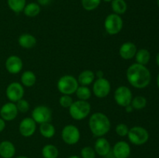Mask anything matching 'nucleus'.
Segmentation results:
<instances>
[{
	"instance_id": "f257e3e1",
	"label": "nucleus",
	"mask_w": 159,
	"mask_h": 158,
	"mask_svg": "<svg viewBox=\"0 0 159 158\" xmlns=\"http://www.w3.org/2000/svg\"><path fill=\"white\" fill-rule=\"evenodd\" d=\"M126 76L129 84L138 89L148 86L152 79L150 71L144 65L138 63L133 64L127 68Z\"/></svg>"
},
{
	"instance_id": "f03ea898",
	"label": "nucleus",
	"mask_w": 159,
	"mask_h": 158,
	"mask_svg": "<svg viewBox=\"0 0 159 158\" xmlns=\"http://www.w3.org/2000/svg\"><path fill=\"white\" fill-rule=\"evenodd\" d=\"M89 127L95 136L102 137L109 133L111 123L108 116L102 112H95L90 116Z\"/></svg>"
},
{
	"instance_id": "7ed1b4c3",
	"label": "nucleus",
	"mask_w": 159,
	"mask_h": 158,
	"mask_svg": "<svg viewBox=\"0 0 159 158\" xmlns=\"http://www.w3.org/2000/svg\"><path fill=\"white\" fill-rule=\"evenodd\" d=\"M91 112V105L88 101L77 100L73 102L69 107V115L73 119L77 121L83 120Z\"/></svg>"
},
{
	"instance_id": "20e7f679",
	"label": "nucleus",
	"mask_w": 159,
	"mask_h": 158,
	"mask_svg": "<svg viewBox=\"0 0 159 158\" xmlns=\"http://www.w3.org/2000/svg\"><path fill=\"white\" fill-rule=\"evenodd\" d=\"M79 86V84L77 78L70 74H66L61 77L57 83V88L59 92L62 94L68 95L75 94Z\"/></svg>"
},
{
	"instance_id": "39448f33",
	"label": "nucleus",
	"mask_w": 159,
	"mask_h": 158,
	"mask_svg": "<svg viewBox=\"0 0 159 158\" xmlns=\"http://www.w3.org/2000/svg\"><path fill=\"white\" fill-rule=\"evenodd\" d=\"M124 21L120 15L111 13L106 17L104 20V28L110 35H116L123 29Z\"/></svg>"
},
{
	"instance_id": "423d86ee",
	"label": "nucleus",
	"mask_w": 159,
	"mask_h": 158,
	"mask_svg": "<svg viewBox=\"0 0 159 158\" xmlns=\"http://www.w3.org/2000/svg\"><path fill=\"white\" fill-rule=\"evenodd\" d=\"M127 137L132 144L141 146L148 142L149 139V133L144 127L134 126L129 129Z\"/></svg>"
},
{
	"instance_id": "0eeeda50",
	"label": "nucleus",
	"mask_w": 159,
	"mask_h": 158,
	"mask_svg": "<svg viewBox=\"0 0 159 158\" xmlns=\"http://www.w3.org/2000/svg\"><path fill=\"white\" fill-rule=\"evenodd\" d=\"M80 137V131L76 125L69 124V125H65L62 129V140L68 145H75V144L78 143Z\"/></svg>"
},
{
	"instance_id": "6e6552de",
	"label": "nucleus",
	"mask_w": 159,
	"mask_h": 158,
	"mask_svg": "<svg viewBox=\"0 0 159 158\" xmlns=\"http://www.w3.org/2000/svg\"><path fill=\"white\" fill-rule=\"evenodd\" d=\"M113 98L118 105L121 107H125L131 103L133 99V94L131 90L125 85L119 86L114 91Z\"/></svg>"
},
{
	"instance_id": "1a4fd4ad",
	"label": "nucleus",
	"mask_w": 159,
	"mask_h": 158,
	"mask_svg": "<svg viewBox=\"0 0 159 158\" xmlns=\"http://www.w3.org/2000/svg\"><path fill=\"white\" fill-rule=\"evenodd\" d=\"M111 91L110 82L105 77L97 78L94 81L93 85V92L99 99L107 97Z\"/></svg>"
},
{
	"instance_id": "9d476101",
	"label": "nucleus",
	"mask_w": 159,
	"mask_h": 158,
	"mask_svg": "<svg viewBox=\"0 0 159 158\" xmlns=\"http://www.w3.org/2000/svg\"><path fill=\"white\" fill-rule=\"evenodd\" d=\"M32 119L37 124H42L50 122L52 117V112L51 108L46 105H37L33 109L31 113Z\"/></svg>"
},
{
	"instance_id": "9b49d317",
	"label": "nucleus",
	"mask_w": 159,
	"mask_h": 158,
	"mask_svg": "<svg viewBox=\"0 0 159 158\" xmlns=\"http://www.w3.org/2000/svg\"><path fill=\"white\" fill-rule=\"evenodd\" d=\"M24 87L19 82H12L7 86L6 89V94L9 102H16L23 99L24 96Z\"/></svg>"
},
{
	"instance_id": "f8f14e48",
	"label": "nucleus",
	"mask_w": 159,
	"mask_h": 158,
	"mask_svg": "<svg viewBox=\"0 0 159 158\" xmlns=\"http://www.w3.org/2000/svg\"><path fill=\"white\" fill-rule=\"evenodd\" d=\"M37 123L32 118L26 117L22 119L19 125V131L23 137H30L35 133Z\"/></svg>"
},
{
	"instance_id": "ddd939ff",
	"label": "nucleus",
	"mask_w": 159,
	"mask_h": 158,
	"mask_svg": "<svg viewBox=\"0 0 159 158\" xmlns=\"http://www.w3.org/2000/svg\"><path fill=\"white\" fill-rule=\"evenodd\" d=\"M6 69L9 74H16L23 70V62L20 57L16 55H11L6 59L5 62Z\"/></svg>"
},
{
	"instance_id": "4468645a",
	"label": "nucleus",
	"mask_w": 159,
	"mask_h": 158,
	"mask_svg": "<svg viewBox=\"0 0 159 158\" xmlns=\"http://www.w3.org/2000/svg\"><path fill=\"white\" fill-rule=\"evenodd\" d=\"M131 149L126 141L120 140L114 144L112 149V154L114 158H128L130 155Z\"/></svg>"
},
{
	"instance_id": "2eb2a0df",
	"label": "nucleus",
	"mask_w": 159,
	"mask_h": 158,
	"mask_svg": "<svg viewBox=\"0 0 159 158\" xmlns=\"http://www.w3.org/2000/svg\"><path fill=\"white\" fill-rule=\"evenodd\" d=\"M19 112L16 103L7 102L0 108V116L5 121H12L16 118Z\"/></svg>"
},
{
	"instance_id": "dca6fc26",
	"label": "nucleus",
	"mask_w": 159,
	"mask_h": 158,
	"mask_svg": "<svg viewBox=\"0 0 159 158\" xmlns=\"http://www.w3.org/2000/svg\"><path fill=\"white\" fill-rule=\"evenodd\" d=\"M138 49L137 46L132 42H125L119 49V54L124 60H130L135 57Z\"/></svg>"
},
{
	"instance_id": "f3484780",
	"label": "nucleus",
	"mask_w": 159,
	"mask_h": 158,
	"mask_svg": "<svg viewBox=\"0 0 159 158\" xmlns=\"http://www.w3.org/2000/svg\"><path fill=\"white\" fill-rule=\"evenodd\" d=\"M94 150L99 156H107L111 152V146L104 136L98 137L95 142Z\"/></svg>"
},
{
	"instance_id": "a211bd4d",
	"label": "nucleus",
	"mask_w": 159,
	"mask_h": 158,
	"mask_svg": "<svg viewBox=\"0 0 159 158\" xmlns=\"http://www.w3.org/2000/svg\"><path fill=\"white\" fill-rule=\"evenodd\" d=\"M16 154V147L12 142L9 140L0 143V156L2 158H12Z\"/></svg>"
},
{
	"instance_id": "6ab92c4d",
	"label": "nucleus",
	"mask_w": 159,
	"mask_h": 158,
	"mask_svg": "<svg viewBox=\"0 0 159 158\" xmlns=\"http://www.w3.org/2000/svg\"><path fill=\"white\" fill-rule=\"evenodd\" d=\"M18 43L24 49H32L37 44V39L30 33H23L19 37Z\"/></svg>"
},
{
	"instance_id": "aec40b11",
	"label": "nucleus",
	"mask_w": 159,
	"mask_h": 158,
	"mask_svg": "<svg viewBox=\"0 0 159 158\" xmlns=\"http://www.w3.org/2000/svg\"><path fill=\"white\" fill-rule=\"evenodd\" d=\"M95 78H96V76H95V73L93 71L85 70L79 74L77 80L80 85L89 86L94 82Z\"/></svg>"
},
{
	"instance_id": "412c9836",
	"label": "nucleus",
	"mask_w": 159,
	"mask_h": 158,
	"mask_svg": "<svg viewBox=\"0 0 159 158\" xmlns=\"http://www.w3.org/2000/svg\"><path fill=\"white\" fill-rule=\"evenodd\" d=\"M20 81H21V84L23 87L30 88L36 84L37 76L32 71H25L22 73Z\"/></svg>"
},
{
	"instance_id": "4be33fe9",
	"label": "nucleus",
	"mask_w": 159,
	"mask_h": 158,
	"mask_svg": "<svg viewBox=\"0 0 159 158\" xmlns=\"http://www.w3.org/2000/svg\"><path fill=\"white\" fill-rule=\"evenodd\" d=\"M39 132L43 137L47 138V139H51L55 135L56 129L53 124H51L50 122H48L40 124Z\"/></svg>"
},
{
	"instance_id": "5701e85b",
	"label": "nucleus",
	"mask_w": 159,
	"mask_h": 158,
	"mask_svg": "<svg viewBox=\"0 0 159 158\" xmlns=\"http://www.w3.org/2000/svg\"><path fill=\"white\" fill-rule=\"evenodd\" d=\"M41 153L43 158H57L59 151L56 146L53 144H47L42 148Z\"/></svg>"
},
{
	"instance_id": "b1692460",
	"label": "nucleus",
	"mask_w": 159,
	"mask_h": 158,
	"mask_svg": "<svg viewBox=\"0 0 159 158\" xmlns=\"http://www.w3.org/2000/svg\"><path fill=\"white\" fill-rule=\"evenodd\" d=\"M134 57L136 59V63L145 66L150 60L151 54L147 49L143 48V49H140L137 51Z\"/></svg>"
},
{
	"instance_id": "393cba45",
	"label": "nucleus",
	"mask_w": 159,
	"mask_h": 158,
	"mask_svg": "<svg viewBox=\"0 0 159 158\" xmlns=\"http://www.w3.org/2000/svg\"><path fill=\"white\" fill-rule=\"evenodd\" d=\"M23 13L28 17H36L40 12V6L38 3L30 2L26 4L23 9Z\"/></svg>"
},
{
	"instance_id": "a878e982",
	"label": "nucleus",
	"mask_w": 159,
	"mask_h": 158,
	"mask_svg": "<svg viewBox=\"0 0 159 158\" xmlns=\"http://www.w3.org/2000/svg\"><path fill=\"white\" fill-rule=\"evenodd\" d=\"M111 7L113 13L120 15L126 12L127 9V5L124 0H113L111 2Z\"/></svg>"
},
{
	"instance_id": "bb28decb",
	"label": "nucleus",
	"mask_w": 159,
	"mask_h": 158,
	"mask_svg": "<svg viewBox=\"0 0 159 158\" xmlns=\"http://www.w3.org/2000/svg\"><path fill=\"white\" fill-rule=\"evenodd\" d=\"M75 94L79 100L88 101L92 96V91L88 86L79 85L76 90Z\"/></svg>"
},
{
	"instance_id": "cd10ccee",
	"label": "nucleus",
	"mask_w": 159,
	"mask_h": 158,
	"mask_svg": "<svg viewBox=\"0 0 159 158\" xmlns=\"http://www.w3.org/2000/svg\"><path fill=\"white\" fill-rule=\"evenodd\" d=\"M7 4L9 9L16 13L23 12L26 6V0H7Z\"/></svg>"
},
{
	"instance_id": "c85d7f7f",
	"label": "nucleus",
	"mask_w": 159,
	"mask_h": 158,
	"mask_svg": "<svg viewBox=\"0 0 159 158\" xmlns=\"http://www.w3.org/2000/svg\"><path fill=\"white\" fill-rule=\"evenodd\" d=\"M130 104L133 106L134 109L141 110L145 108L146 105H147V99L144 96L138 95L132 99Z\"/></svg>"
},
{
	"instance_id": "c756f323",
	"label": "nucleus",
	"mask_w": 159,
	"mask_h": 158,
	"mask_svg": "<svg viewBox=\"0 0 159 158\" xmlns=\"http://www.w3.org/2000/svg\"><path fill=\"white\" fill-rule=\"evenodd\" d=\"M102 0H82V6L86 11L95 10L100 4Z\"/></svg>"
},
{
	"instance_id": "7c9ffc66",
	"label": "nucleus",
	"mask_w": 159,
	"mask_h": 158,
	"mask_svg": "<svg viewBox=\"0 0 159 158\" xmlns=\"http://www.w3.org/2000/svg\"><path fill=\"white\" fill-rule=\"evenodd\" d=\"M96 153L94 148L92 147L87 146L84 147L81 150V156L82 158H96Z\"/></svg>"
},
{
	"instance_id": "2f4dec72",
	"label": "nucleus",
	"mask_w": 159,
	"mask_h": 158,
	"mask_svg": "<svg viewBox=\"0 0 159 158\" xmlns=\"http://www.w3.org/2000/svg\"><path fill=\"white\" fill-rule=\"evenodd\" d=\"M16 105L19 112L26 113L30 109V103L28 102L27 100H26L24 99H20L18 102H16Z\"/></svg>"
},
{
	"instance_id": "473e14b6",
	"label": "nucleus",
	"mask_w": 159,
	"mask_h": 158,
	"mask_svg": "<svg viewBox=\"0 0 159 158\" xmlns=\"http://www.w3.org/2000/svg\"><path fill=\"white\" fill-rule=\"evenodd\" d=\"M73 102L74 101H73L71 96L68 95V94H62L60 97V99H59V104H60V105L65 108H69V107L71 106Z\"/></svg>"
},
{
	"instance_id": "72a5a7b5",
	"label": "nucleus",
	"mask_w": 159,
	"mask_h": 158,
	"mask_svg": "<svg viewBox=\"0 0 159 158\" xmlns=\"http://www.w3.org/2000/svg\"><path fill=\"white\" fill-rule=\"evenodd\" d=\"M129 129H130L125 123H119L115 128V131H116V134L118 136H121V137H124V136H127Z\"/></svg>"
},
{
	"instance_id": "f704fd0d",
	"label": "nucleus",
	"mask_w": 159,
	"mask_h": 158,
	"mask_svg": "<svg viewBox=\"0 0 159 158\" xmlns=\"http://www.w3.org/2000/svg\"><path fill=\"white\" fill-rule=\"evenodd\" d=\"M6 128V121L0 117V133L2 132Z\"/></svg>"
},
{
	"instance_id": "c9c22d12",
	"label": "nucleus",
	"mask_w": 159,
	"mask_h": 158,
	"mask_svg": "<svg viewBox=\"0 0 159 158\" xmlns=\"http://www.w3.org/2000/svg\"><path fill=\"white\" fill-rule=\"evenodd\" d=\"M95 76H96V77H97V78H102V77H104L103 71H101V70H99V71H97L95 73Z\"/></svg>"
},
{
	"instance_id": "e433bc0d",
	"label": "nucleus",
	"mask_w": 159,
	"mask_h": 158,
	"mask_svg": "<svg viewBox=\"0 0 159 158\" xmlns=\"http://www.w3.org/2000/svg\"><path fill=\"white\" fill-rule=\"evenodd\" d=\"M38 1V4L40 6H47L50 3L51 0H37Z\"/></svg>"
},
{
	"instance_id": "4c0bfd02",
	"label": "nucleus",
	"mask_w": 159,
	"mask_h": 158,
	"mask_svg": "<svg viewBox=\"0 0 159 158\" xmlns=\"http://www.w3.org/2000/svg\"><path fill=\"white\" fill-rule=\"evenodd\" d=\"M124 108H125L126 112H127V113H130V112H132L134 111V108H133V106L131 105V104L127 105V106H125Z\"/></svg>"
},
{
	"instance_id": "58836bf2",
	"label": "nucleus",
	"mask_w": 159,
	"mask_h": 158,
	"mask_svg": "<svg viewBox=\"0 0 159 158\" xmlns=\"http://www.w3.org/2000/svg\"><path fill=\"white\" fill-rule=\"evenodd\" d=\"M156 63H157V64H158V66L159 67V53L157 54V56H156Z\"/></svg>"
},
{
	"instance_id": "ea45409f",
	"label": "nucleus",
	"mask_w": 159,
	"mask_h": 158,
	"mask_svg": "<svg viewBox=\"0 0 159 158\" xmlns=\"http://www.w3.org/2000/svg\"><path fill=\"white\" fill-rule=\"evenodd\" d=\"M68 158H81L80 156H77V155H72V156H70Z\"/></svg>"
},
{
	"instance_id": "a19ab883",
	"label": "nucleus",
	"mask_w": 159,
	"mask_h": 158,
	"mask_svg": "<svg viewBox=\"0 0 159 158\" xmlns=\"http://www.w3.org/2000/svg\"><path fill=\"white\" fill-rule=\"evenodd\" d=\"M16 158H29V157L26 156H16Z\"/></svg>"
},
{
	"instance_id": "79ce46f5",
	"label": "nucleus",
	"mask_w": 159,
	"mask_h": 158,
	"mask_svg": "<svg viewBox=\"0 0 159 158\" xmlns=\"http://www.w3.org/2000/svg\"><path fill=\"white\" fill-rule=\"evenodd\" d=\"M157 85H158V87L159 88V74L158 75V77H157Z\"/></svg>"
},
{
	"instance_id": "37998d69",
	"label": "nucleus",
	"mask_w": 159,
	"mask_h": 158,
	"mask_svg": "<svg viewBox=\"0 0 159 158\" xmlns=\"http://www.w3.org/2000/svg\"><path fill=\"white\" fill-rule=\"evenodd\" d=\"M104 2H112L113 0H103Z\"/></svg>"
},
{
	"instance_id": "c03bdc74",
	"label": "nucleus",
	"mask_w": 159,
	"mask_h": 158,
	"mask_svg": "<svg viewBox=\"0 0 159 158\" xmlns=\"http://www.w3.org/2000/svg\"><path fill=\"white\" fill-rule=\"evenodd\" d=\"M157 5H158V6L159 7V0H157Z\"/></svg>"
},
{
	"instance_id": "a18cd8bd",
	"label": "nucleus",
	"mask_w": 159,
	"mask_h": 158,
	"mask_svg": "<svg viewBox=\"0 0 159 158\" xmlns=\"http://www.w3.org/2000/svg\"><path fill=\"white\" fill-rule=\"evenodd\" d=\"M57 158H58V157H57Z\"/></svg>"
}]
</instances>
